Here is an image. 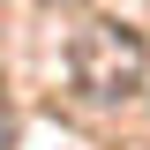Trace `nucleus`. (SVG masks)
I'll use <instances>...</instances> for the list:
<instances>
[{
	"label": "nucleus",
	"instance_id": "obj_1",
	"mask_svg": "<svg viewBox=\"0 0 150 150\" xmlns=\"http://www.w3.org/2000/svg\"><path fill=\"white\" fill-rule=\"evenodd\" d=\"M68 75H75V90L90 105H128L143 90V75H150V53H143V38L128 23H83L75 45H68Z\"/></svg>",
	"mask_w": 150,
	"mask_h": 150
},
{
	"label": "nucleus",
	"instance_id": "obj_2",
	"mask_svg": "<svg viewBox=\"0 0 150 150\" xmlns=\"http://www.w3.org/2000/svg\"><path fill=\"white\" fill-rule=\"evenodd\" d=\"M8 135H15V120H8V105H0V150H8Z\"/></svg>",
	"mask_w": 150,
	"mask_h": 150
}]
</instances>
